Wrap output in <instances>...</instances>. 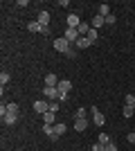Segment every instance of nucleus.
<instances>
[{"label": "nucleus", "mask_w": 135, "mask_h": 151, "mask_svg": "<svg viewBox=\"0 0 135 151\" xmlns=\"http://www.w3.org/2000/svg\"><path fill=\"white\" fill-rule=\"evenodd\" d=\"M52 45H54V50H56V52H61V54H68V52L72 50V47H70V41H68L65 36L56 38V41H54Z\"/></svg>", "instance_id": "obj_1"}, {"label": "nucleus", "mask_w": 135, "mask_h": 151, "mask_svg": "<svg viewBox=\"0 0 135 151\" xmlns=\"http://www.w3.org/2000/svg\"><path fill=\"white\" fill-rule=\"evenodd\" d=\"M43 95L47 97V101H59V88H54V86H45Z\"/></svg>", "instance_id": "obj_2"}, {"label": "nucleus", "mask_w": 135, "mask_h": 151, "mask_svg": "<svg viewBox=\"0 0 135 151\" xmlns=\"http://www.w3.org/2000/svg\"><path fill=\"white\" fill-rule=\"evenodd\" d=\"M5 113H9V115H18V113H20L18 104H2V106H0V115H5Z\"/></svg>", "instance_id": "obj_3"}, {"label": "nucleus", "mask_w": 135, "mask_h": 151, "mask_svg": "<svg viewBox=\"0 0 135 151\" xmlns=\"http://www.w3.org/2000/svg\"><path fill=\"white\" fill-rule=\"evenodd\" d=\"M34 111L41 115H45L47 111H50V101L47 99H39V101H34Z\"/></svg>", "instance_id": "obj_4"}, {"label": "nucleus", "mask_w": 135, "mask_h": 151, "mask_svg": "<svg viewBox=\"0 0 135 151\" xmlns=\"http://www.w3.org/2000/svg\"><path fill=\"white\" fill-rule=\"evenodd\" d=\"M63 36L68 38L70 43H77L79 38H81V34H79V29H72V27H68V29H65V34H63Z\"/></svg>", "instance_id": "obj_5"}, {"label": "nucleus", "mask_w": 135, "mask_h": 151, "mask_svg": "<svg viewBox=\"0 0 135 151\" xmlns=\"http://www.w3.org/2000/svg\"><path fill=\"white\" fill-rule=\"evenodd\" d=\"M56 88H59V93H65V95H68L72 90V81H70V79H61Z\"/></svg>", "instance_id": "obj_6"}, {"label": "nucleus", "mask_w": 135, "mask_h": 151, "mask_svg": "<svg viewBox=\"0 0 135 151\" xmlns=\"http://www.w3.org/2000/svg\"><path fill=\"white\" fill-rule=\"evenodd\" d=\"M65 23H68V27H72V29H77V27L81 25V20H79L77 14H70V16L65 18Z\"/></svg>", "instance_id": "obj_7"}, {"label": "nucleus", "mask_w": 135, "mask_h": 151, "mask_svg": "<svg viewBox=\"0 0 135 151\" xmlns=\"http://www.w3.org/2000/svg\"><path fill=\"white\" fill-rule=\"evenodd\" d=\"M16 122H18V115H9V113L2 115V124L5 126H14Z\"/></svg>", "instance_id": "obj_8"}, {"label": "nucleus", "mask_w": 135, "mask_h": 151, "mask_svg": "<svg viewBox=\"0 0 135 151\" xmlns=\"http://www.w3.org/2000/svg\"><path fill=\"white\" fill-rule=\"evenodd\" d=\"M101 25H106V18L97 14L95 18H92V23H90V27H92V29H99V27H101Z\"/></svg>", "instance_id": "obj_9"}, {"label": "nucleus", "mask_w": 135, "mask_h": 151, "mask_svg": "<svg viewBox=\"0 0 135 151\" xmlns=\"http://www.w3.org/2000/svg\"><path fill=\"white\" fill-rule=\"evenodd\" d=\"M59 81H61V79H59L56 75H52V72H50V75H45V86H54V88H56Z\"/></svg>", "instance_id": "obj_10"}, {"label": "nucleus", "mask_w": 135, "mask_h": 151, "mask_svg": "<svg viewBox=\"0 0 135 151\" xmlns=\"http://www.w3.org/2000/svg\"><path fill=\"white\" fill-rule=\"evenodd\" d=\"M86 126H88V120H86V117H74V129H77V131H86Z\"/></svg>", "instance_id": "obj_11"}, {"label": "nucleus", "mask_w": 135, "mask_h": 151, "mask_svg": "<svg viewBox=\"0 0 135 151\" xmlns=\"http://www.w3.org/2000/svg\"><path fill=\"white\" fill-rule=\"evenodd\" d=\"M92 120H95V124H97V126H104V122H106V120H104V115L99 113L97 108H92Z\"/></svg>", "instance_id": "obj_12"}, {"label": "nucleus", "mask_w": 135, "mask_h": 151, "mask_svg": "<svg viewBox=\"0 0 135 151\" xmlns=\"http://www.w3.org/2000/svg\"><path fill=\"white\" fill-rule=\"evenodd\" d=\"M63 133H65V124L63 122H56V124H54V135H56V140L61 138Z\"/></svg>", "instance_id": "obj_13"}, {"label": "nucleus", "mask_w": 135, "mask_h": 151, "mask_svg": "<svg viewBox=\"0 0 135 151\" xmlns=\"http://www.w3.org/2000/svg\"><path fill=\"white\" fill-rule=\"evenodd\" d=\"M97 14H99V16H104V18H106V16H110V7L106 5V2H104V5H99V9H97Z\"/></svg>", "instance_id": "obj_14"}, {"label": "nucleus", "mask_w": 135, "mask_h": 151, "mask_svg": "<svg viewBox=\"0 0 135 151\" xmlns=\"http://www.w3.org/2000/svg\"><path fill=\"white\" fill-rule=\"evenodd\" d=\"M39 23H41V25H47V23H50V12H45V9H43V12L39 14Z\"/></svg>", "instance_id": "obj_15"}, {"label": "nucleus", "mask_w": 135, "mask_h": 151, "mask_svg": "<svg viewBox=\"0 0 135 151\" xmlns=\"http://www.w3.org/2000/svg\"><path fill=\"white\" fill-rule=\"evenodd\" d=\"M77 29H79V34H81V36H88V32L92 29V27H90V23H81Z\"/></svg>", "instance_id": "obj_16"}, {"label": "nucleus", "mask_w": 135, "mask_h": 151, "mask_svg": "<svg viewBox=\"0 0 135 151\" xmlns=\"http://www.w3.org/2000/svg\"><path fill=\"white\" fill-rule=\"evenodd\" d=\"M90 45H92V43H90L86 36H81V38L77 41V47H79V50H86V47H90Z\"/></svg>", "instance_id": "obj_17"}, {"label": "nucleus", "mask_w": 135, "mask_h": 151, "mask_svg": "<svg viewBox=\"0 0 135 151\" xmlns=\"http://www.w3.org/2000/svg\"><path fill=\"white\" fill-rule=\"evenodd\" d=\"M54 115H56V113H52V111H47V113L43 115V122H45V124H56V122H54Z\"/></svg>", "instance_id": "obj_18"}, {"label": "nucleus", "mask_w": 135, "mask_h": 151, "mask_svg": "<svg viewBox=\"0 0 135 151\" xmlns=\"http://www.w3.org/2000/svg\"><path fill=\"white\" fill-rule=\"evenodd\" d=\"M27 29L29 32H41V23L39 20H32V23H27Z\"/></svg>", "instance_id": "obj_19"}, {"label": "nucleus", "mask_w": 135, "mask_h": 151, "mask_svg": "<svg viewBox=\"0 0 135 151\" xmlns=\"http://www.w3.org/2000/svg\"><path fill=\"white\" fill-rule=\"evenodd\" d=\"M90 41V43H97V38H99V34H97V29H90L88 32V36H86Z\"/></svg>", "instance_id": "obj_20"}, {"label": "nucleus", "mask_w": 135, "mask_h": 151, "mask_svg": "<svg viewBox=\"0 0 135 151\" xmlns=\"http://www.w3.org/2000/svg\"><path fill=\"white\" fill-rule=\"evenodd\" d=\"M97 142H99V145H104V147H106V145H108V142H113V140H110L108 135H106V133H99V140H97Z\"/></svg>", "instance_id": "obj_21"}, {"label": "nucleus", "mask_w": 135, "mask_h": 151, "mask_svg": "<svg viewBox=\"0 0 135 151\" xmlns=\"http://www.w3.org/2000/svg\"><path fill=\"white\" fill-rule=\"evenodd\" d=\"M124 106H135V95H126L124 97Z\"/></svg>", "instance_id": "obj_22"}, {"label": "nucleus", "mask_w": 135, "mask_h": 151, "mask_svg": "<svg viewBox=\"0 0 135 151\" xmlns=\"http://www.w3.org/2000/svg\"><path fill=\"white\" fill-rule=\"evenodd\" d=\"M133 113H135V111H133V106H124V108H122V115H124V117H131Z\"/></svg>", "instance_id": "obj_23"}, {"label": "nucleus", "mask_w": 135, "mask_h": 151, "mask_svg": "<svg viewBox=\"0 0 135 151\" xmlns=\"http://www.w3.org/2000/svg\"><path fill=\"white\" fill-rule=\"evenodd\" d=\"M9 79H11V77L7 75V72H2V75H0V83H2V88H5L7 83H9Z\"/></svg>", "instance_id": "obj_24"}, {"label": "nucleus", "mask_w": 135, "mask_h": 151, "mask_svg": "<svg viewBox=\"0 0 135 151\" xmlns=\"http://www.w3.org/2000/svg\"><path fill=\"white\" fill-rule=\"evenodd\" d=\"M104 151H119V149H117V145H115V142H108V145L104 147Z\"/></svg>", "instance_id": "obj_25"}, {"label": "nucleus", "mask_w": 135, "mask_h": 151, "mask_svg": "<svg viewBox=\"0 0 135 151\" xmlns=\"http://www.w3.org/2000/svg\"><path fill=\"white\" fill-rule=\"evenodd\" d=\"M106 25H115V14H110V16H106Z\"/></svg>", "instance_id": "obj_26"}, {"label": "nucleus", "mask_w": 135, "mask_h": 151, "mask_svg": "<svg viewBox=\"0 0 135 151\" xmlns=\"http://www.w3.org/2000/svg\"><path fill=\"white\" fill-rule=\"evenodd\" d=\"M50 111H52V113H56V111H59V101H50Z\"/></svg>", "instance_id": "obj_27"}, {"label": "nucleus", "mask_w": 135, "mask_h": 151, "mask_svg": "<svg viewBox=\"0 0 135 151\" xmlns=\"http://www.w3.org/2000/svg\"><path fill=\"white\" fill-rule=\"evenodd\" d=\"M92 151H104V145H99V142H95V145H92Z\"/></svg>", "instance_id": "obj_28"}, {"label": "nucleus", "mask_w": 135, "mask_h": 151, "mask_svg": "<svg viewBox=\"0 0 135 151\" xmlns=\"http://www.w3.org/2000/svg\"><path fill=\"white\" fill-rule=\"evenodd\" d=\"M74 117H86V108H79V111H77V115H74Z\"/></svg>", "instance_id": "obj_29"}, {"label": "nucleus", "mask_w": 135, "mask_h": 151, "mask_svg": "<svg viewBox=\"0 0 135 151\" xmlns=\"http://www.w3.org/2000/svg\"><path fill=\"white\" fill-rule=\"evenodd\" d=\"M129 145H135V133H129Z\"/></svg>", "instance_id": "obj_30"}, {"label": "nucleus", "mask_w": 135, "mask_h": 151, "mask_svg": "<svg viewBox=\"0 0 135 151\" xmlns=\"http://www.w3.org/2000/svg\"><path fill=\"white\" fill-rule=\"evenodd\" d=\"M133 111H135V106H133Z\"/></svg>", "instance_id": "obj_31"}]
</instances>
